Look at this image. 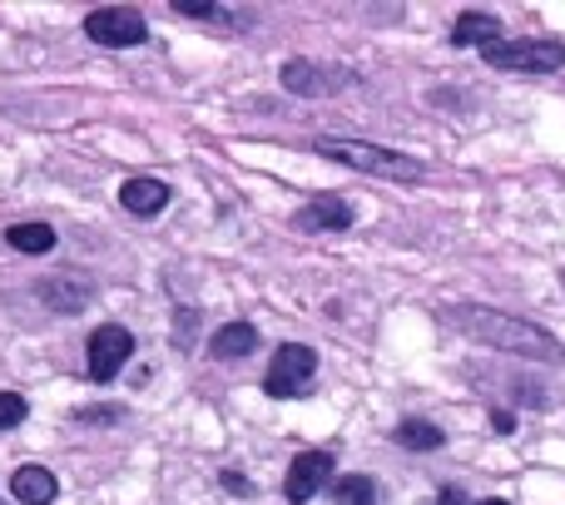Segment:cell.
Returning a JSON list of instances; mask_svg holds the SVG:
<instances>
[{
	"label": "cell",
	"instance_id": "6da1fadb",
	"mask_svg": "<svg viewBox=\"0 0 565 505\" xmlns=\"http://www.w3.org/2000/svg\"><path fill=\"white\" fill-rule=\"evenodd\" d=\"M471 342L481 347H497V352H516V357H536V362H565V347L551 337L546 327L536 322H521L511 312H497V308H477V302H461V308L447 312Z\"/></svg>",
	"mask_w": 565,
	"mask_h": 505
},
{
	"label": "cell",
	"instance_id": "7a4b0ae2",
	"mask_svg": "<svg viewBox=\"0 0 565 505\" xmlns=\"http://www.w3.org/2000/svg\"><path fill=\"white\" fill-rule=\"evenodd\" d=\"M322 159H338V164L358 169V174H377V179H402V184H412V179H422V164L407 154H397V149H382V144H362V139H318Z\"/></svg>",
	"mask_w": 565,
	"mask_h": 505
},
{
	"label": "cell",
	"instance_id": "3957f363",
	"mask_svg": "<svg viewBox=\"0 0 565 505\" xmlns=\"http://www.w3.org/2000/svg\"><path fill=\"white\" fill-rule=\"evenodd\" d=\"M487 65L516 69V75H551L565 65V45L561 40H497L487 45Z\"/></svg>",
	"mask_w": 565,
	"mask_h": 505
},
{
	"label": "cell",
	"instance_id": "277c9868",
	"mask_svg": "<svg viewBox=\"0 0 565 505\" xmlns=\"http://www.w3.org/2000/svg\"><path fill=\"white\" fill-rule=\"evenodd\" d=\"M85 35L95 40V45H109V50H129V45H145L149 25L139 10L129 6H99L85 15Z\"/></svg>",
	"mask_w": 565,
	"mask_h": 505
},
{
	"label": "cell",
	"instance_id": "5b68a950",
	"mask_svg": "<svg viewBox=\"0 0 565 505\" xmlns=\"http://www.w3.org/2000/svg\"><path fill=\"white\" fill-rule=\"evenodd\" d=\"M312 372H318V352L302 347V342H288V347L274 352V367H268L264 387H268V397L288 401V397H298V391L308 387Z\"/></svg>",
	"mask_w": 565,
	"mask_h": 505
},
{
	"label": "cell",
	"instance_id": "8992f818",
	"mask_svg": "<svg viewBox=\"0 0 565 505\" xmlns=\"http://www.w3.org/2000/svg\"><path fill=\"white\" fill-rule=\"evenodd\" d=\"M348 85H358V75L342 65H318V60H288V65H282V89H292V95L322 99V95H338V89H348Z\"/></svg>",
	"mask_w": 565,
	"mask_h": 505
},
{
	"label": "cell",
	"instance_id": "52a82bcc",
	"mask_svg": "<svg viewBox=\"0 0 565 505\" xmlns=\"http://www.w3.org/2000/svg\"><path fill=\"white\" fill-rule=\"evenodd\" d=\"M129 352H135V337H129L119 322L95 327V332H89V377H95V382H115L119 367L129 362Z\"/></svg>",
	"mask_w": 565,
	"mask_h": 505
},
{
	"label": "cell",
	"instance_id": "ba28073f",
	"mask_svg": "<svg viewBox=\"0 0 565 505\" xmlns=\"http://www.w3.org/2000/svg\"><path fill=\"white\" fill-rule=\"evenodd\" d=\"M328 476H332V456H328V451H302V456L288 466L282 496H288L292 505H302V501H312L322 486H328Z\"/></svg>",
	"mask_w": 565,
	"mask_h": 505
},
{
	"label": "cell",
	"instance_id": "9c48e42d",
	"mask_svg": "<svg viewBox=\"0 0 565 505\" xmlns=\"http://www.w3.org/2000/svg\"><path fill=\"white\" fill-rule=\"evenodd\" d=\"M292 228H298V234H342V228H352V208L328 194L308 198V204L298 208V218H292Z\"/></svg>",
	"mask_w": 565,
	"mask_h": 505
},
{
	"label": "cell",
	"instance_id": "30bf717a",
	"mask_svg": "<svg viewBox=\"0 0 565 505\" xmlns=\"http://www.w3.org/2000/svg\"><path fill=\"white\" fill-rule=\"evenodd\" d=\"M10 496L20 505H50L60 496V481L50 476L45 466H20L15 476H10Z\"/></svg>",
	"mask_w": 565,
	"mask_h": 505
},
{
	"label": "cell",
	"instance_id": "8fae6325",
	"mask_svg": "<svg viewBox=\"0 0 565 505\" xmlns=\"http://www.w3.org/2000/svg\"><path fill=\"white\" fill-rule=\"evenodd\" d=\"M119 204L139 218H154V214H164V204H169V184H159V179H129V184L119 189Z\"/></svg>",
	"mask_w": 565,
	"mask_h": 505
},
{
	"label": "cell",
	"instance_id": "7c38bea8",
	"mask_svg": "<svg viewBox=\"0 0 565 505\" xmlns=\"http://www.w3.org/2000/svg\"><path fill=\"white\" fill-rule=\"evenodd\" d=\"M501 40V20L497 15H481V10H471V15H461L457 25H451V45L467 50V45H497Z\"/></svg>",
	"mask_w": 565,
	"mask_h": 505
},
{
	"label": "cell",
	"instance_id": "4fadbf2b",
	"mask_svg": "<svg viewBox=\"0 0 565 505\" xmlns=\"http://www.w3.org/2000/svg\"><path fill=\"white\" fill-rule=\"evenodd\" d=\"M254 347H258L254 322H228V327H218V332H214V342H209V352H214V357H224V362L248 357Z\"/></svg>",
	"mask_w": 565,
	"mask_h": 505
},
{
	"label": "cell",
	"instance_id": "5bb4252c",
	"mask_svg": "<svg viewBox=\"0 0 565 505\" xmlns=\"http://www.w3.org/2000/svg\"><path fill=\"white\" fill-rule=\"evenodd\" d=\"M328 491H332V505H377V486L367 476H338Z\"/></svg>",
	"mask_w": 565,
	"mask_h": 505
},
{
	"label": "cell",
	"instance_id": "9a60e30c",
	"mask_svg": "<svg viewBox=\"0 0 565 505\" xmlns=\"http://www.w3.org/2000/svg\"><path fill=\"white\" fill-rule=\"evenodd\" d=\"M6 238H10V248H20V253L55 248V228H45V224H15V228H6Z\"/></svg>",
	"mask_w": 565,
	"mask_h": 505
},
{
	"label": "cell",
	"instance_id": "2e32d148",
	"mask_svg": "<svg viewBox=\"0 0 565 505\" xmlns=\"http://www.w3.org/2000/svg\"><path fill=\"white\" fill-rule=\"evenodd\" d=\"M397 441L407 451H437L441 447V431L431 427V421H402L397 427Z\"/></svg>",
	"mask_w": 565,
	"mask_h": 505
},
{
	"label": "cell",
	"instance_id": "e0dca14e",
	"mask_svg": "<svg viewBox=\"0 0 565 505\" xmlns=\"http://www.w3.org/2000/svg\"><path fill=\"white\" fill-rule=\"evenodd\" d=\"M25 397L20 391H0V431H15L20 421H25Z\"/></svg>",
	"mask_w": 565,
	"mask_h": 505
},
{
	"label": "cell",
	"instance_id": "ac0fdd59",
	"mask_svg": "<svg viewBox=\"0 0 565 505\" xmlns=\"http://www.w3.org/2000/svg\"><path fill=\"white\" fill-rule=\"evenodd\" d=\"M179 15H189V20H214V25H228V20H238L228 6H194V0H184V6H174Z\"/></svg>",
	"mask_w": 565,
	"mask_h": 505
},
{
	"label": "cell",
	"instance_id": "d6986e66",
	"mask_svg": "<svg viewBox=\"0 0 565 505\" xmlns=\"http://www.w3.org/2000/svg\"><path fill=\"white\" fill-rule=\"evenodd\" d=\"M115 417H119L115 407H85L79 411V421H115Z\"/></svg>",
	"mask_w": 565,
	"mask_h": 505
},
{
	"label": "cell",
	"instance_id": "ffe728a7",
	"mask_svg": "<svg viewBox=\"0 0 565 505\" xmlns=\"http://www.w3.org/2000/svg\"><path fill=\"white\" fill-rule=\"evenodd\" d=\"M491 427H497L501 437H511V431H516V417H511V411H491Z\"/></svg>",
	"mask_w": 565,
	"mask_h": 505
},
{
	"label": "cell",
	"instance_id": "44dd1931",
	"mask_svg": "<svg viewBox=\"0 0 565 505\" xmlns=\"http://www.w3.org/2000/svg\"><path fill=\"white\" fill-rule=\"evenodd\" d=\"M224 486L234 491V496H248V491H254V486H248L244 476H238V471H224Z\"/></svg>",
	"mask_w": 565,
	"mask_h": 505
},
{
	"label": "cell",
	"instance_id": "7402d4cb",
	"mask_svg": "<svg viewBox=\"0 0 565 505\" xmlns=\"http://www.w3.org/2000/svg\"><path fill=\"white\" fill-rule=\"evenodd\" d=\"M437 505H471V501H467V491H461V486H447L437 496Z\"/></svg>",
	"mask_w": 565,
	"mask_h": 505
},
{
	"label": "cell",
	"instance_id": "603a6c76",
	"mask_svg": "<svg viewBox=\"0 0 565 505\" xmlns=\"http://www.w3.org/2000/svg\"><path fill=\"white\" fill-rule=\"evenodd\" d=\"M481 505H507V501H501V496H491V501H481Z\"/></svg>",
	"mask_w": 565,
	"mask_h": 505
}]
</instances>
